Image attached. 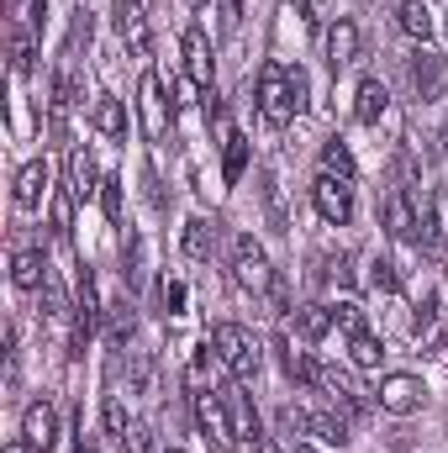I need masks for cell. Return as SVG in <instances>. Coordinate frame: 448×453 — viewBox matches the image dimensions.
<instances>
[{
  "label": "cell",
  "instance_id": "cell-50",
  "mask_svg": "<svg viewBox=\"0 0 448 453\" xmlns=\"http://www.w3.org/2000/svg\"><path fill=\"white\" fill-rule=\"evenodd\" d=\"M169 453H180V449H169Z\"/></svg>",
  "mask_w": 448,
  "mask_h": 453
},
{
  "label": "cell",
  "instance_id": "cell-48",
  "mask_svg": "<svg viewBox=\"0 0 448 453\" xmlns=\"http://www.w3.org/2000/svg\"><path fill=\"white\" fill-rule=\"evenodd\" d=\"M190 5H196V11H206V5H212V0H190Z\"/></svg>",
  "mask_w": 448,
  "mask_h": 453
},
{
  "label": "cell",
  "instance_id": "cell-15",
  "mask_svg": "<svg viewBox=\"0 0 448 453\" xmlns=\"http://www.w3.org/2000/svg\"><path fill=\"white\" fill-rule=\"evenodd\" d=\"M180 242H185L190 258H212L217 242H222V222H217V217H190L185 232H180Z\"/></svg>",
  "mask_w": 448,
  "mask_h": 453
},
{
  "label": "cell",
  "instance_id": "cell-17",
  "mask_svg": "<svg viewBox=\"0 0 448 453\" xmlns=\"http://www.w3.org/2000/svg\"><path fill=\"white\" fill-rule=\"evenodd\" d=\"M53 274H48V258L37 253V248H21L16 258H11V285L16 290H42Z\"/></svg>",
  "mask_w": 448,
  "mask_h": 453
},
{
  "label": "cell",
  "instance_id": "cell-45",
  "mask_svg": "<svg viewBox=\"0 0 448 453\" xmlns=\"http://www.w3.org/2000/svg\"><path fill=\"white\" fill-rule=\"evenodd\" d=\"M74 453H96V443H85V433H80V449Z\"/></svg>",
  "mask_w": 448,
  "mask_h": 453
},
{
  "label": "cell",
  "instance_id": "cell-22",
  "mask_svg": "<svg viewBox=\"0 0 448 453\" xmlns=\"http://www.w3.org/2000/svg\"><path fill=\"white\" fill-rule=\"evenodd\" d=\"M390 111V90L380 85V80H359V96H353V116L364 121V127H375L380 116Z\"/></svg>",
  "mask_w": 448,
  "mask_h": 453
},
{
  "label": "cell",
  "instance_id": "cell-30",
  "mask_svg": "<svg viewBox=\"0 0 448 453\" xmlns=\"http://www.w3.org/2000/svg\"><path fill=\"white\" fill-rule=\"evenodd\" d=\"M348 358H353L359 369H375V364L385 358V342L375 338V333H364V327H359V333L348 338Z\"/></svg>",
  "mask_w": 448,
  "mask_h": 453
},
{
  "label": "cell",
  "instance_id": "cell-26",
  "mask_svg": "<svg viewBox=\"0 0 448 453\" xmlns=\"http://www.w3.org/2000/svg\"><path fill=\"white\" fill-rule=\"evenodd\" d=\"M243 174H248V137L227 132V142H222V180H227V185H237Z\"/></svg>",
  "mask_w": 448,
  "mask_h": 453
},
{
  "label": "cell",
  "instance_id": "cell-19",
  "mask_svg": "<svg viewBox=\"0 0 448 453\" xmlns=\"http://www.w3.org/2000/svg\"><path fill=\"white\" fill-rule=\"evenodd\" d=\"M217 364H222V353H217V342H212V338L190 353L185 380H190V390H196V395H201V390H217Z\"/></svg>",
  "mask_w": 448,
  "mask_h": 453
},
{
  "label": "cell",
  "instance_id": "cell-44",
  "mask_svg": "<svg viewBox=\"0 0 448 453\" xmlns=\"http://www.w3.org/2000/svg\"><path fill=\"white\" fill-rule=\"evenodd\" d=\"M0 453H37V449H32L27 438H11V443H5V449H0Z\"/></svg>",
  "mask_w": 448,
  "mask_h": 453
},
{
  "label": "cell",
  "instance_id": "cell-37",
  "mask_svg": "<svg viewBox=\"0 0 448 453\" xmlns=\"http://www.w3.org/2000/svg\"><path fill=\"white\" fill-rule=\"evenodd\" d=\"M333 327H343V333L353 338V333L364 327V311H359L353 301H337V306H333Z\"/></svg>",
  "mask_w": 448,
  "mask_h": 453
},
{
  "label": "cell",
  "instance_id": "cell-25",
  "mask_svg": "<svg viewBox=\"0 0 448 453\" xmlns=\"http://www.w3.org/2000/svg\"><path fill=\"white\" fill-rule=\"evenodd\" d=\"M401 32L428 48V37H433V11H428V0H406V5H401Z\"/></svg>",
  "mask_w": 448,
  "mask_h": 453
},
{
  "label": "cell",
  "instance_id": "cell-29",
  "mask_svg": "<svg viewBox=\"0 0 448 453\" xmlns=\"http://www.w3.org/2000/svg\"><path fill=\"white\" fill-rule=\"evenodd\" d=\"M153 390V353H127V395Z\"/></svg>",
  "mask_w": 448,
  "mask_h": 453
},
{
  "label": "cell",
  "instance_id": "cell-6",
  "mask_svg": "<svg viewBox=\"0 0 448 453\" xmlns=\"http://www.w3.org/2000/svg\"><path fill=\"white\" fill-rule=\"evenodd\" d=\"M406 80H412V96H417V101H438L448 90V64L433 48H417V53L406 58Z\"/></svg>",
  "mask_w": 448,
  "mask_h": 453
},
{
  "label": "cell",
  "instance_id": "cell-27",
  "mask_svg": "<svg viewBox=\"0 0 448 453\" xmlns=\"http://www.w3.org/2000/svg\"><path fill=\"white\" fill-rule=\"evenodd\" d=\"M322 174H337V180H353L359 174V164H353V153H348L343 137H328L322 142Z\"/></svg>",
  "mask_w": 448,
  "mask_h": 453
},
{
  "label": "cell",
  "instance_id": "cell-42",
  "mask_svg": "<svg viewBox=\"0 0 448 453\" xmlns=\"http://www.w3.org/2000/svg\"><path fill=\"white\" fill-rule=\"evenodd\" d=\"M285 5H290V11H296V16H301V21H306V27H312V21H317V16H312V0H285Z\"/></svg>",
  "mask_w": 448,
  "mask_h": 453
},
{
  "label": "cell",
  "instance_id": "cell-38",
  "mask_svg": "<svg viewBox=\"0 0 448 453\" xmlns=\"http://www.w3.org/2000/svg\"><path fill=\"white\" fill-rule=\"evenodd\" d=\"M217 27H222V37L243 27V0H217Z\"/></svg>",
  "mask_w": 448,
  "mask_h": 453
},
{
  "label": "cell",
  "instance_id": "cell-18",
  "mask_svg": "<svg viewBox=\"0 0 448 453\" xmlns=\"http://www.w3.org/2000/svg\"><path fill=\"white\" fill-rule=\"evenodd\" d=\"M42 190H48V164L42 158L21 164V174H16V206L21 211H37L42 206Z\"/></svg>",
  "mask_w": 448,
  "mask_h": 453
},
{
  "label": "cell",
  "instance_id": "cell-47",
  "mask_svg": "<svg viewBox=\"0 0 448 453\" xmlns=\"http://www.w3.org/2000/svg\"><path fill=\"white\" fill-rule=\"evenodd\" d=\"M296 453H317V449H312V443H296Z\"/></svg>",
  "mask_w": 448,
  "mask_h": 453
},
{
  "label": "cell",
  "instance_id": "cell-40",
  "mask_svg": "<svg viewBox=\"0 0 448 453\" xmlns=\"http://www.w3.org/2000/svg\"><path fill=\"white\" fill-rule=\"evenodd\" d=\"M143 185H148V201L164 206V190H158V174H153V169H143Z\"/></svg>",
  "mask_w": 448,
  "mask_h": 453
},
{
  "label": "cell",
  "instance_id": "cell-2",
  "mask_svg": "<svg viewBox=\"0 0 448 453\" xmlns=\"http://www.w3.org/2000/svg\"><path fill=\"white\" fill-rule=\"evenodd\" d=\"M296 111L301 106H296V90H290V69L285 64H264L259 69V116L269 127H290Z\"/></svg>",
  "mask_w": 448,
  "mask_h": 453
},
{
  "label": "cell",
  "instance_id": "cell-9",
  "mask_svg": "<svg viewBox=\"0 0 448 453\" xmlns=\"http://www.w3.org/2000/svg\"><path fill=\"white\" fill-rule=\"evenodd\" d=\"M112 21H116V37H121L137 58H148V53H153V32H148V16H143V5H137V0H116Z\"/></svg>",
  "mask_w": 448,
  "mask_h": 453
},
{
  "label": "cell",
  "instance_id": "cell-28",
  "mask_svg": "<svg viewBox=\"0 0 448 453\" xmlns=\"http://www.w3.org/2000/svg\"><path fill=\"white\" fill-rule=\"evenodd\" d=\"M121 264H127V269H121V274H127V290H143V285H148V269H153V264H148V242H143V237H132Z\"/></svg>",
  "mask_w": 448,
  "mask_h": 453
},
{
  "label": "cell",
  "instance_id": "cell-1",
  "mask_svg": "<svg viewBox=\"0 0 448 453\" xmlns=\"http://www.w3.org/2000/svg\"><path fill=\"white\" fill-rule=\"evenodd\" d=\"M212 342H217V353H222V369L237 385H253V380H259L264 353H259V342L248 338L237 322H217V327H212Z\"/></svg>",
  "mask_w": 448,
  "mask_h": 453
},
{
  "label": "cell",
  "instance_id": "cell-16",
  "mask_svg": "<svg viewBox=\"0 0 448 453\" xmlns=\"http://www.w3.org/2000/svg\"><path fill=\"white\" fill-rule=\"evenodd\" d=\"M222 406H227V417H232V433L243 438V443H253L264 427H259V417H253V401H248V390L243 385H232V390H222Z\"/></svg>",
  "mask_w": 448,
  "mask_h": 453
},
{
  "label": "cell",
  "instance_id": "cell-36",
  "mask_svg": "<svg viewBox=\"0 0 448 453\" xmlns=\"http://www.w3.org/2000/svg\"><path fill=\"white\" fill-rule=\"evenodd\" d=\"M74 101H80V80H74V74L64 69V74L53 80V106H58V111H69Z\"/></svg>",
  "mask_w": 448,
  "mask_h": 453
},
{
  "label": "cell",
  "instance_id": "cell-46",
  "mask_svg": "<svg viewBox=\"0 0 448 453\" xmlns=\"http://www.w3.org/2000/svg\"><path fill=\"white\" fill-rule=\"evenodd\" d=\"M438 211H444V222H448V190H444V196H438Z\"/></svg>",
  "mask_w": 448,
  "mask_h": 453
},
{
  "label": "cell",
  "instance_id": "cell-3",
  "mask_svg": "<svg viewBox=\"0 0 448 453\" xmlns=\"http://www.w3.org/2000/svg\"><path fill=\"white\" fill-rule=\"evenodd\" d=\"M137 111H143V137L148 142H164L169 137V127H174V101L164 96V80L148 69L143 74V85H137Z\"/></svg>",
  "mask_w": 448,
  "mask_h": 453
},
{
  "label": "cell",
  "instance_id": "cell-32",
  "mask_svg": "<svg viewBox=\"0 0 448 453\" xmlns=\"http://www.w3.org/2000/svg\"><path fill=\"white\" fill-rule=\"evenodd\" d=\"M106 433H112L121 449H127V438L137 433V427H132V417H127V406H121V395H112V401H106Z\"/></svg>",
  "mask_w": 448,
  "mask_h": 453
},
{
  "label": "cell",
  "instance_id": "cell-5",
  "mask_svg": "<svg viewBox=\"0 0 448 453\" xmlns=\"http://www.w3.org/2000/svg\"><path fill=\"white\" fill-rule=\"evenodd\" d=\"M196 427H201V438L212 443L217 453L232 449V417H227V406H222V390H201L196 395Z\"/></svg>",
  "mask_w": 448,
  "mask_h": 453
},
{
  "label": "cell",
  "instance_id": "cell-8",
  "mask_svg": "<svg viewBox=\"0 0 448 453\" xmlns=\"http://www.w3.org/2000/svg\"><path fill=\"white\" fill-rule=\"evenodd\" d=\"M422 401H428V390L417 374H385L380 380V406L390 417H412V411H422Z\"/></svg>",
  "mask_w": 448,
  "mask_h": 453
},
{
  "label": "cell",
  "instance_id": "cell-12",
  "mask_svg": "<svg viewBox=\"0 0 448 453\" xmlns=\"http://www.w3.org/2000/svg\"><path fill=\"white\" fill-rule=\"evenodd\" d=\"M380 222H385L390 237L412 242V237H417V206H412V190H390V196L380 201Z\"/></svg>",
  "mask_w": 448,
  "mask_h": 453
},
{
  "label": "cell",
  "instance_id": "cell-31",
  "mask_svg": "<svg viewBox=\"0 0 448 453\" xmlns=\"http://www.w3.org/2000/svg\"><path fill=\"white\" fill-rule=\"evenodd\" d=\"M312 438L328 443V449H343V443H348V422H343L337 411H322V417H312Z\"/></svg>",
  "mask_w": 448,
  "mask_h": 453
},
{
  "label": "cell",
  "instance_id": "cell-7",
  "mask_svg": "<svg viewBox=\"0 0 448 453\" xmlns=\"http://www.w3.org/2000/svg\"><path fill=\"white\" fill-rule=\"evenodd\" d=\"M312 206H317V217L328 226H343L353 217V185L348 180H337V174H317V185H312Z\"/></svg>",
  "mask_w": 448,
  "mask_h": 453
},
{
  "label": "cell",
  "instance_id": "cell-13",
  "mask_svg": "<svg viewBox=\"0 0 448 453\" xmlns=\"http://www.w3.org/2000/svg\"><path fill=\"white\" fill-rule=\"evenodd\" d=\"M101 322H106V348H112V353H127L132 338H137V311H132V301H127V296L112 301Z\"/></svg>",
  "mask_w": 448,
  "mask_h": 453
},
{
  "label": "cell",
  "instance_id": "cell-4",
  "mask_svg": "<svg viewBox=\"0 0 448 453\" xmlns=\"http://www.w3.org/2000/svg\"><path fill=\"white\" fill-rule=\"evenodd\" d=\"M232 274H237V285L248 290V296H269L280 280H274V269H269V258H264V248L253 242V237H237V248H232Z\"/></svg>",
  "mask_w": 448,
  "mask_h": 453
},
{
  "label": "cell",
  "instance_id": "cell-11",
  "mask_svg": "<svg viewBox=\"0 0 448 453\" xmlns=\"http://www.w3.org/2000/svg\"><path fill=\"white\" fill-rule=\"evenodd\" d=\"M21 438H27L37 453H48L53 443H58V411H53L48 401H32V406L21 411Z\"/></svg>",
  "mask_w": 448,
  "mask_h": 453
},
{
  "label": "cell",
  "instance_id": "cell-20",
  "mask_svg": "<svg viewBox=\"0 0 448 453\" xmlns=\"http://www.w3.org/2000/svg\"><path fill=\"white\" fill-rule=\"evenodd\" d=\"M353 58H359V27L343 16V21L328 27V64H333V69H348Z\"/></svg>",
  "mask_w": 448,
  "mask_h": 453
},
{
  "label": "cell",
  "instance_id": "cell-33",
  "mask_svg": "<svg viewBox=\"0 0 448 453\" xmlns=\"http://www.w3.org/2000/svg\"><path fill=\"white\" fill-rule=\"evenodd\" d=\"M101 211H106L112 226H121V174H106L101 180Z\"/></svg>",
  "mask_w": 448,
  "mask_h": 453
},
{
  "label": "cell",
  "instance_id": "cell-39",
  "mask_svg": "<svg viewBox=\"0 0 448 453\" xmlns=\"http://www.w3.org/2000/svg\"><path fill=\"white\" fill-rule=\"evenodd\" d=\"M158 301H164V317H180V306H185V285H164Z\"/></svg>",
  "mask_w": 448,
  "mask_h": 453
},
{
  "label": "cell",
  "instance_id": "cell-10",
  "mask_svg": "<svg viewBox=\"0 0 448 453\" xmlns=\"http://www.w3.org/2000/svg\"><path fill=\"white\" fill-rule=\"evenodd\" d=\"M185 74H190V85H201V90L217 85V58H212V42H206L201 27H185Z\"/></svg>",
  "mask_w": 448,
  "mask_h": 453
},
{
  "label": "cell",
  "instance_id": "cell-23",
  "mask_svg": "<svg viewBox=\"0 0 448 453\" xmlns=\"http://www.w3.org/2000/svg\"><path fill=\"white\" fill-rule=\"evenodd\" d=\"M90 127L106 132V137H127V111H121V101L96 96V106H90Z\"/></svg>",
  "mask_w": 448,
  "mask_h": 453
},
{
  "label": "cell",
  "instance_id": "cell-41",
  "mask_svg": "<svg viewBox=\"0 0 448 453\" xmlns=\"http://www.w3.org/2000/svg\"><path fill=\"white\" fill-rule=\"evenodd\" d=\"M274 353H280V369L290 374V369H296V353H290V342H285V338H274Z\"/></svg>",
  "mask_w": 448,
  "mask_h": 453
},
{
  "label": "cell",
  "instance_id": "cell-21",
  "mask_svg": "<svg viewBox=\"0 0 448 453\" xmlns=\"http://www.w3.org/2000/svg\"><path fill=\"white\" fill-rule=\"evenodd\" d=\"M69 190H74V201H85V196L101 190V180H96V153H90V148H69Z\"/></svg>",
  "mask_w": 448,
  "mask_h": 453
},
{
  "label": "cell",
  "instance_id": "cell-43",
  "mask_svg": "<svg viewBox=\"0 0 448 453\" xmlns=\"http://www.w3.org/2000/svg\"><path fill=\"white\" fill-rule=\"evenodd\" d=\"M248 449H253V453H280V449H274V438H269V433H259V438H253Z\"/></svg>",
  "mask_w": 448,
  "mask_h": 453
},
{
  "label": "cell",
  "instance_id": "cell-34",
  "mask_svg": "<svg viewBox=\"0 0 448 453\" xmlns=\"http://www.w3.org/2000/svg\"><path fill=\"white\" fill-rule=\"evenodd\" d=\"M369 285H375L380 296H396V290H401V274H396V264H390V258H375V264H369Z\"/></svg>",
  "mask_w": 448,
  "mask_h": 453
},
{
  "label": "cell",
  "instance_id": "cell-49",
  "mask_svg": "<svg viewBox=\"0 0 448 453\" xmlns=\"http://www.w3.org/2000/svg\"><path fill=\"white\" fill-rule=\"evenodd\" d=\"M444 32H448V16H444Z\"/></svg>",
  "mask_w": 448,
  "mask_h": 453
},
{
  "label": "cell",
  "instance_id": "cell-35",
  "mask_svg": "<svg viewBox=\"0 0 448 453\" xmlns=\"http://www.w3.org/2000/svg\"><path fill=\"white\" fill-rule=\"evenodd\" d=\"M27 69H32V37L16 27L11 32V74H27Z\"/></svg>",
  "mask_w": 448,
  "mask_h": 453
},
{
  "label": "cell",
  "instance_id": "cell-14",
  "mask_svg": "<svg viewBox=\"0 0 448 453\" xmlns=\"http://www.w3.org/2000/svg\"><path fill=\"white\" fill-rule=\"evenodd\" d=\"M322 390L333 395V411L343 406L348 417H369V401H364V390L343 374V369H322Z\"/></svg>",
  "mask_w": 448,
  "mask_h": 453
},
{
  "label": "cell",
  "instance_id": "cell-24",
  "mask_svg": "<svg viewBox=\"0 0 448 453\" xmlns=\"http://www.w3.org/2000/svg\"><path fill=\"white\" fill-rule=\"evenodd\" d=\"M296 333L306 342H322L333 333V306H301V311H296Z\"/></svg>",
  "mask_w": 448,
  "mask_h": 453
}]
</instances>
